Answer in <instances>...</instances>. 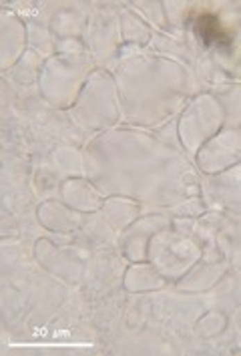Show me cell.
<instances>
[{
	"label": "cell",
	"mask_w": 241,
	"mask_h": 356,
	"mask_svg": "<svg viewBox=\"0 0 241 356\" xmlns=\"http://www.w3.org/2000/svg\"><path fill=\"white\" fill-rule=\"evenodd\" d=\"M195 31L203 38L207 47H227L229 44V37H227L223 24L211 13H203L195 19Z\"/></svg>",
	"instance_id": "1"
}]
</instances>
